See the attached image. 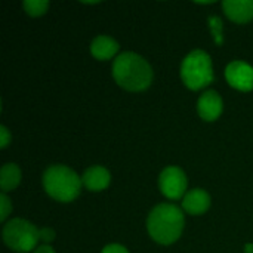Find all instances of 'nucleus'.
<instances>
[{"mask_svg": "<svg viewBox=\"0 0 253 253\" xmlns=\"http://www.w3.org/2000/svg\"><path fill=\"white\" fill-rule=\"evenodd\" d=\"M113 76L119 86L130 92L145 90L153 82L151 65L133 52H123L114 59Z\"/></svg>", "mask_w": 253, "mask_h": 253, "instance_id": "nucleus-1", "label": "nucleus"}, {"mask_svg": "<svg viewBox=\"0 0 253 253\" xmlns=\"http://www.w3.org/2000/svg\"><path fill=\"white\" fill-rule=\"evenodd\" d=\"M184 213L179 208L170 203H162L156 206L147 219V228L153 240L160 245L175 243L184 230Z\"/></svg>", "mask_w": 253, "mask_h": 253, "instance_id": "nucleus-2", "label": "nucleus"}, {"mask_svg": "<svg viewBox=\"0 0 253 253\" xmlns=\"http://www.w3.org/2000/svg\"><path fill=\"white\" fill-rule=\"evenodd\" d=\"M82 185V178L64 165L50 166L43 175V187L46 193L52 199L62 203H68L77 199Z\"/></svg>", "mask_w": 253, "mask_h": 253, "instance_id": "nucleus-3", "label": "nucleus"}, {"mask_svg": "<svg viewBox=\"0 0 253 253\" xmlns=\"http://www.w3.org/2000/svg\"><path fill=\"white\" fill-rule=\"evenodd\" d=\"M181 79L191 90L206 87L213 80L212 59L205 50H193L181 64Z\"/></svg>", "mask_w": 253, "mask_h": 253, "instance_id": "nucleus-4", "label": "nucleus"}, {"mask_svg": "<svg viewBox=\"0 0 253 253\" xmlns=\"http://www.w3.org/2000/svg\"><path fill=\"white\" fill-rule=\"evenodd\" d=\"M39 231L40 230L31 222L15 218L6 222V225L3 227V240L6 246L15 252H31L40 240Z\"/></svg>", "mask_w": 253, "mask_h": 253, "instance_id": "nucleus-5", "label": "nucleus"}, {"mask_svg": "<svg viewBox=\"0 0 253 253\" xmlns=\"http://www.w3.org/2000/svg\"><path fill=\"white\" fill-rule=\"evenodd\" d=\"M159 185L165 197L170 200H178L184 196L187 190V176L182 169L176 166H169L160 173Z\"/></svg>", "mask_w": 253, "mask_h": 253, "instance_id": "nucleus-6", "label": "nucleus"}, {"mask_svg": "<svg viewBox=\"0 0 253 253\" xmlns=\"http://www.w3.org/2000/svg\"><path fill=\"white\" fill-rule=\"evenodd\" d=\"M225 77L230 86L237 90L249 92L253 89V67L243 61H233L227 65Z\"/></svg>", "mask_w": 253, "mask_h": 253, "instance_id": "nucleus-7", "label": "nucleus"}, {"mask_svg": "<svg viewBox=\"0 0 253 253\" xmlns=\"http://www.w3.org/2000/svg\"><path fill=\"white\" fill-rule=\"evenodd\" d=\"M222 98L219 96L218 92L215 90H208L205 92L197 102V111L199 116L206 120V122H213L216 120L221 113H222Z\"/></svg>", "mask_w": 253, "mask_h": 253, "instance_id": "nucleus-8", "label": "nucleus"}, {"mask_svg": "<svg viewBox=\"0 0 253 253\" xmlns=\"http://www.w3.org/2000/svg\"><path fill=\"white\" fill-rule=\"evenodd\" d=\"M222 9L225 15L237 24L253 19V0H224Z\"/></svg>", "mask_w": 253, "mask_h": 253, "instance_id": "nucleus-9", "label": "nucleus"}, {"mask_svg": "<svg viewBox=\"0 0 253 253\" xmlns=\"http://www.w3.org/2000/svg\"><path fill=\"white\" fill-rule=\"evenodd\" d=\"M209 206H211V196L202 188L191 190L190 193L185 194L182 200V208L190 215H202L209 209Z\"/></svg>", "mask_w": 253, "mask_h": 253, "instance_id": "nucleus-10", "label": "nucleus"}, {"mask_svg": "<svg viewBox=\"0 0 253 253\" xmlns=\"http://www.w3.org/2000/svg\"><path fill=\"white\" fill-rule=\"evenodd\" d=\"M110 172L102 166H90L82 176V182L89 191H102L110 185Z\"/></svg>", "mask_w": 253, "mask_h": 253, "instance_id": "nucleus-11", "label": "nucleus"}, {"mask_svg": "<svg viewBox=\"0 0 253 253\" xmlns=\"http://www.w3.org/2000/svg\"><path fill=\"white\" fill-rule=\"evenodd\" d=\"M120 49V44L110 36H98L93 39L90 44V53L99 61H107L111 59L113 56L117 55Z\"/></svg>", "mask_w": 253, "mask_h": 253, "instance_id": "nucleus-12", "label": "nucleus"}, {"mask_svg": "<svg viewBox=\"0 0 253 253\" xmlns=\"http://www.w3.org/2000/svg\"><path fill=\"white\" fill-rule=\"evenodd\" d=\"M21 182V170L15 163H6L0 170V187L3 193L15 190Z\"/></svg>", "mask_w": 253, "mask_h": 253, "instance_id": "nucleus-13", "label": "nucleus"}, {"mask_svg": "<svg viewBox=\"0 0 253 253\" xmlns=\"http://www.w3.org/2000/svg\"><path fill=\"white\" fill-rule=\"evenodd\" d=\"M22 7L30 16H42L49 9V1H46V0H25L22 3Z\"/></svg>", "mask_w": 253, "mask_h": 253, "instance_id": "nucleus-14", "label": "nucleus"}, {"mask_svg": "<svg viewBox=\"0 0 253 253\" xmlns=\"http://www.w3.org/2000/svg\"><path fill=\"white\" fill-rule=\"evenodd\" d=\"M0 208H1V211H0V221H6V218L12 212V203H10V200L7 199V196L4 193H1V196H0Z\"/></svg>", "mask_w": 253, "mask_h": 253, "instance_id": "nucleus-15", "label": "nucleus"}, {"mask_svg": "<svg viewBox=\"0 0 253 253\" xmlns=\"http://www.w3.org/2000/svg\"><path fill=\"white\" fill-rule=\"evenodd\" d=\"M209 21H211V27H212V33H213V36H215V39H216V43H222V37H221V28H222V24H221V19L219 18H209Z\"/></svg>", "mask_w": 253, "mask_h": 253, "instance_id": "nucleus-16", "label": "nucleus"}, {"mask_svg": "<svg viewBox=\"0 0 253 253\" xmlns=\"http://www.w3.org/2000/svg\"><path fill=\"white\" fill-rule=\"evenodd\" d=\"M39 237H40V242H43V243H50V242L55 239V231H53L52 228H40Z\"/></svg>", "mask_w": 253, "mask_h": 253, "instance_id": "nucleus-17", "label": "nucleus"}, {"mask_svg": "<svg viewBox=\"0 0 253 253\" xmlns=\"http://www.w3.org/2000/svg\"><path fill=\"white\" fill-rule=\"evenodd\" d=\"M12 136L6 126H0V148H6L10 142Z\"/></svg>", "mask_w": 253, "mask_h": 253, "instance_id": "nucleus-18", "label": "nucleus"}, {"mask_svg": "<svg viewBox=\"0 0 253 253\" xmlns=\"http://www.w3.org/2000/svg\"><path fill=\"white\" fill-rule=\"evenodd\" d=\"M102 253H129L127 249L122 245H108L102 249Z\"/></svg>", "mask_w": 253, "mask_h": 253, "instance_id": "nucleus-19", "label": "nucleus"}, {"mask_svg": "<svg viewBox=\"0 0 253 253\" xmlns=\"http://www.w3.org/2000/svg\"><path fill=\"white\" fill-rule=\"evenodd\" d=\"M33 253H55V251H53L49 245H43V246L37 248Z\"/></svg>", "mask_w": 253, "mask_h": 253, "instance_id": "nucleus-20", "label": "nucleus"}, {"mask_svg": "<svg viewBox=\"0 0 253 253\" xmlns=\"http://www.w3.org/2000/svg\"><path fill=\"white\" fill-rule=\"evenodd\" d=\"M246 253H253V245H246Z\"/></svg>", "mask_w": 253, "mask_h": 253, "instance_id": "nucleus-21", "label": "nucleus"}]
</instances>
